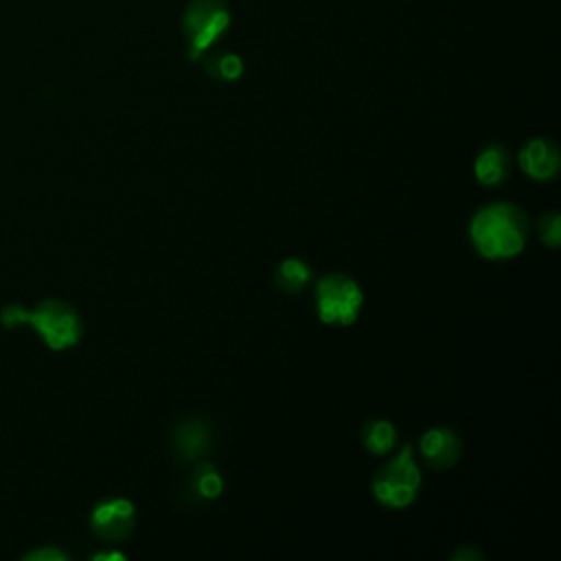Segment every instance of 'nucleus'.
<instances>
[{"instance_id":"9d476101","label":"nucleus","mask_w":561,"mask_h":561,"mask_svg":"<svg viewBox=\"0 0 561 561\" xmlns=\"http://www.w3.org/2000/svg\"><path fill=\"white\" fill-rule=\"evenodd\" d=\"M508 171H511V158L502 145H486L473 162L476 180L484 186L502 184L508 178Z\"/></svg>"},{"instance_id":"f3484780","label":"nucleus","mask_w":561,"mask_h":561,"mask_svg":"<svg viewBox=\"0 0 561 561\" xmlns=\"http://www.w3.org/2000/svg\"><path fill=\"white\" fill-rule=\"evenodd\" d=\"M454 559H482V554L476 550V548H471V546H460L458 550H454V554H451Z\"/></svg>"},{"instance_id":"423d86ee","label":"nucleus","mask_w":561,"mask_h":561,"mask_svg":"<svg viewBox=\"0 0 561 561\" xmlns=\"http://www.w3.org/2000/svg\"><path fill=\"white\" fill-rule=\"evenodd\" d=\"M136 526V508L127 497H107L94 504L90 513V530L107 543L123 541Z\"/></svg>"},{"instance_id":"9b49d317","label":"nucleus","mask_w":561,"mask_h":561,"mask_svg":"<svg viewBox=\"0 0 561 561\" xmlns=\"http://www.w3.org/2000/svg\"><path fill=\"white\" fill-rule=\"evenodd\" d=\"M362 443L375 456H388L397 447V427L388 419H370L362 427Z\"/></svg>"},{"instance_id":"1a4fd4ad","label":"nucleus","mask_w":561,"mask_h":561,"mask_svg":"<svg viewBox=\"0 0 561 561\" xmlns=\"http://www.w3.org/2000/svg\"><path fill=\"white\" fill-rule=\"evenodd\" d=\"M173 449L178 454L180 460L191 462L197 460L199 456H204L210 447V430L204 421L199 419H188L182 421L173 427Z\"/></svg>"},{"instance_id":"6e6552de","label":"nucleus","mask_w":561,"mask_h":561,"mask_svg":"<svg viewBox=\"0 0 561 561\" xmlns=\"http://www.w3.org/2000/svg\"><path fill=\"white\" fill-rule=\"evenodd\" d=\"M421 458L434 469H449L460 460V436L449 427H430L419 440Z\"/></svg>"},{"instance_id":"dca6fc26","label":"nucleus","mask_w":561,"mask_h":561,"mask_svg":"<svg viewBox=\"0 0 561 561\" xmlns=\"http://www.w3.org/2000/svg\"><path fill=\"white\" fill-rule=\"evenodd\" d=\"M24 561H68V554L55 546L46 548H35L22 557Z\"/></svg>"},{"instance_id":"20e7f679","label":"nucleus","mask_w":561,"mask_h":561,"mask_svg":"<svg viewBox=\"0 0 561 561\" xmlns=\"http://www.w3.org/2000/svg\"><path fill=\"white\" fill-rule=\"evenodd\" d=\"M421 471L416 467L412 445H403L373 478V493L388 508H405L421 489Z\"/></svg>"},{"instance_id":"0eeeda50","label":"nucleus","mask_w":561,"mask_h":561,"mask_svg":"<svg viewBox=\"0 0 561 561\" xmlns=\"http://www.w3.org/2000/svg\"><path fill=\"white\" fill-rule=\"evenodd\" d=\"M517 160H519L522 171L528 178L539 180V182L552 180L561 167V156H559L557 145L543 136H537V138H530L528 142H524Z\"/></svg>"},{"instance_id":"2eb2a0df","label":"nucleus","mask_w":561,"mask_h":561,"mask_svg":"<svg viewBox=\"0 0 561 561\" xmlns=\"http://www.w3.org/2000/svg\"><path fill=\"white\" fill-rule=\"evenodd\" d=\"M539 239L548 248H559V243H561V217H559L557 210H550L539 219Z\"/></svg>"},{"instance_id":"f257e3e1","label":"nucleus","mask_w":561,"mask_h":561,"mask_svg":"<svg viewBox=\"0 0 561 561\" xmlns=\"http://www.w3.org/2000/svg\"><path fill=\"white\" fill-rule=\"evenodd\" d=\"M528 237L526 213L511 202H491L482 206L469 224V239L484 259H513L522 254Z\"/></svg>"},{"instance_id":"a211bd4d","label":"nucleus","mask_w":561,"mask_h":561,"mask_svg":"<svg viewBox=\"0 0 561 561\" xmlns=\"http://www.w3.org/2000/svg\"><path fill=\"white\" fill-rule=\"evenodd\" d=\"M92 561H125L123 552H96L92 554Z\"/></svg>"},{"instance_id":"ddd939ff","label":"nucleus","mask_w":561,"mask_h":561,"mask_svg":"<svg viewBox=\"0 0 561 561\" xmlns=\"http://www.w3.org/2000/svg\"><path fill=\"white\" fill-rule=\"evenodd\" d=\"M202 59L206 75L215 81H237L243 75V59L232 50H208Z\"/></svg>"},{"instance_id":"f03ea898","label":"nucleus","mask_w":561,"mask_h":561,"mask_svg":"<svg viewBox=\"0 0 561 561\" xmlns=\"http://www.w3.org/2000/svg\"><path fill=\"white\" fill-rule=\"evenodd\" d=\"M0 322L7 329L28 324L50 351L72 348L83 335L79 311L59 298H44L33 307L7 305L0 313Z\"/></svg>"},{"instance_id":"39448f33","label":"nucleus","mask_w":561,"mask_h":561,"mask_svg":"<svg viewBox=\"0 0 561 561\" xmlns=\"http://www.w3.org/2000/svg\"><path fill=\"white\" fill-rule=\"evenodd\" d=\"M364 307V291L359 283L342 272L322 276L316 283V309L324 324H353Z\"/></svg>"},{"instance_id":"f8f14e48","label":"nucleus","mask_w":561,"mask_h":561,"mask_svg":"<svg viewBox=\"0 0 561 561\" xmlns=\"http://www.w3.org/2000/svg\"><path fill=\"white\" fill-rule=\"evenodd\" d=\"M274 280H276V287L287 294L302 291L311 280V267L298 256H287L278 263L274 272Z\"/></svg>"},{"instance_id":"7ed1b4c3","label":"nucleus","mask_w":561,"mask_h":561,"mask_svg":"<svg viewBox=\"0 0 561 561\" xmlns=\"http://www.w3.org/2000/svg\"><path fill=\"white\" fill-rule=\"evenodd\" d=\"M230 9L224 0H191L182 11V33L186 39V57L202 59L230 28Z\"/></svg>"},{"instance_id":"4468645a","label":"nucleus","mask_w":561,"mask_h":561,"mask_svg":"<svg viewBox=\"0 0 561 561\" xmlns=\"http://www.w3.org/2000/svg\"><path fill=\"white\" fill-rule=\"evenodd\" d=\"M191 491L199 500H215V497H219L221 491H224V478L217 471V467L210 465V462L197 465L193 469V476H191Z\"/></svg>"}]
</instances>
